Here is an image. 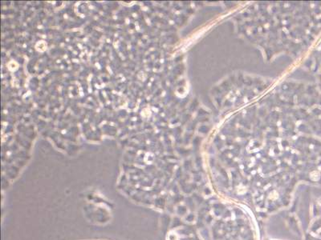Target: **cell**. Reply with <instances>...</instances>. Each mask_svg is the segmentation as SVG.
Returning <instances> with one entry per match:
<instances>
[]
</instances>
